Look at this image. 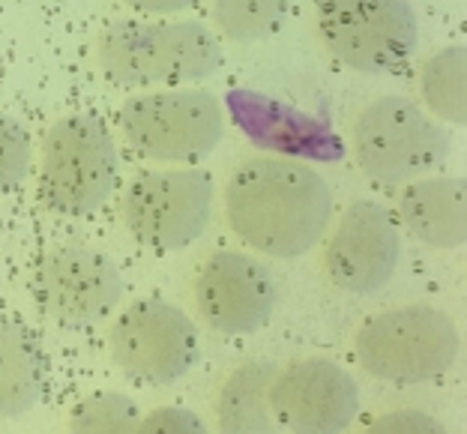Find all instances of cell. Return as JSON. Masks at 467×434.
I'll return each mask as SVG.
<instances>
[{
	"label": "cell",
	"mask_w": 467,
	"mask_h": 434,
	"mask_svg": "<svg viewBox=\"0 0 467 434\" xmlns=\"http://www.w3.org/2000/svg\"><path fill=\"white\" fill-rule=\"evenodd\" d=\"M225 216L249 249L279 261L300 258L330 228L333 189L300 159L254 156L228 177Z\"/></svg>",
	"instance_id": "1"
},
{
	"label": "cell",
	"mask_w": 467,
	"mask_h": 434,
	"mask_svg": "<svg viewBox=\"0 0 467 434\" xmlns=\"http://www.w3.org/2000/svg\"><path fill=\"white\" fill-rule=\"evenodd\" d=\"M97 67L120 88L204 81L222 67V46L201 21H111L97 36Z\"/></svg>",
	"instance_id": "2"
},
{
	"label": "cell",
	"mask_w": 467,
	"mask_h": 434,
	"mask_svg": "<svg viewBox=\"0 0 467 434\" xmlns=\"http://www.w3.org/2000/svg\"><path fill=\"white\" fill-rule=\"evenodd\" d=\"M354 354L363 372L384 384H429L459 359V326L438 305H396L359 326Z\"/></svg>",
	"instance_id": "3"
},
{
	"label": "cell",
	"mask_w": 467,
	"mask_h": 434,
	"mask_svg": "<svg viewBox=\"0 0 467 434\" xmlns=\"http://www.w3.org/2000/svg\"><path fill=\"white\" fill-rule=\"evenodd\" d=\"M117 189V147L97 114H67L48 126L39 156L42 201L60 216H90Z\"/></svg>",
	"instance_id": "4"
},
{
	"label": "cell",
	"mask_w": 467,
	"mask_h": 434,
	"mask_svg": "<svg viewBox=\"0 0 467 434\" xmlns=\"http://www.w3.org/2000/svg\"><path fill=\"white\" fill-rule=\"evenodd\" d=\"M120 132L150 162L198 165L225 135V111L210 90L174 88L132 97L120 108Z\"/></svg>",
	"instance_id": "5"
},
{
	"label": "cell",
	"mask_w": 467,
	"mask_h": 434,
	"mask_svg": "<svg viewBox=\"0 0 467 434\" xmlns=\"http://www.w3.org/2000/svg\"><path fill=\"white\" fill-rule=\"evenodd\" d=\"M354 156L366 177L384 186L410 183L450 153L447 129L408 97H380L357 114Z\"/></svg>",
	"instance_id": "6"
},
{
	"label": "cell",
	"mask_w": 467,
	"mask_h": 434,
	"mask_svg": "<svg viewBox=\"0 0 467 434\" xmlns=\"http://www.w3.org/2000/svg\"><path fill=\"white\" fill-rule=\"evenodd\" d=\"M315 25L342 67L389 76L420 46V21L408 0H315Z\"/></svg>",
	"instance_id": "7"
},
{
	"label": "cell",
	"mask_w": 467,
	"mask_h": 434,
	"mask_svg": "<svg viewBox=\"0 0 467 434\" xmlns=\"http://www.w3.org/2000/svg\"><path fill=\"white\" fill-rule=\"evenodd\" d=\"M109 351L120 375L138 384L168 387L195 368L201 338L195 321L180 305L147 296L114 317Z\"/></svg>",
	"instance_id": "8"
},
{
	"label": "cell",
	"mask_w": 467,
	"mask_h": 434,
	"mask_svg": "<svg viewBox=\"0 0 467 434\" xmlns=\"http://www.w3.org/2000/svg\"><path fill=\"white\" fill-rule=\"evenodd\" d=\"M130 234L156 252L192 246L213 219V183L201 168H165L138 174L120 198Z\"/></svg>",
	"instance_id": "9"
},
{
	"label": "cell",
	"mask_w": 467,
	"mask_h": 434,
	"mask_svg": "<svg viewBox=\"0 0 467 434\" xmlns=\"http://www.w3.org/2000/svg\"><path fill=\"white\" fill-rule=\"evenodd\" d=\"M399 261V225L378 201H354L345 207L324 246L327 276L338 291L354 296L384 291L396 276Z\"/></svg>",
	"instance_id": "10"
},
{
	"label": "cell",
	"mask_w": 467,
	"mask_h": 434,
	"mask_svg": "<svg viewBox=\"0 0 467 434\" xmlns=\"http://www.w3.org/2000/svg\"><path fill=\"white\" fill-rule=\"evenodd\" d=\"M275 426L306 434H336L359 414L357 380L327 356H306L275 368L270 380Z\"/></svg>",
	"instance_id": "11"
},
{
	"label": "cell",
	"mask_w": 467,
	"mask_h": 434,
	"mask_svg": "<svg viewBox=\"0 0 467 434\" xmlns=\"http://www.w3.org/2000/svg\"><path fill=\"white\" fill-rule=\"evenodd\" d=\"M126 282L111 258L88 246L48 252L36 270V294L51 321L88 326L111 315L123 300Z\"/></svg>",
	"instance_id": "12"
},
{
	"label": "cell",
	"mask_w": 467,
	"mask_h": 434,
	"mask_svg": "<svg viewBox=\"0 0 467 434\" xmlns=\"http://www.w3.org/2000/svg\"><path fill=\"white\" fill-rule=\"evenodd\" d=\"M195 309L213 333L252 336L270 324L275 282L243 252H213L195 276Z\"/></svg>",
	"instance_id": "13"
},
{
	"label": "cell",
	"mask_w": 467,
	"mask_h": 434,
	"mask_svg": "<svg viewBox=\"0 0 467 434\" xmlns=\"http://www.w3.org/2000/svg\"><path fill=\"white\" fill-rule=\"evenodd\" d=\"M467 183L464 177L410 180L399 195L405 231L429 249H459L467 240Z\"/></svg>",
	"instance_id": "14"
},
{
	"label": "cell",
	"mask_w": 467,
	"mask_h": 434,
	"mask_svg": "<svg viewBox=\"0 0 467 434\" xmlns=\"http://www.w3.org/2000/svg\"><path fill=\"white\" fill-rule=\"evenodd\" d=\"M46 389V356L25 326L0 317V419L30 414Z\"/></svg>",
	"instance_id": "15"
},
{
	"label": "cell",
	"mask_w": 467,
	"mask_h": 434,
	"mask_svg": "<svg viewBox=\"0 0 467 434\" xmlns=\"http://www.w3.org/2000/svg\"><path fill=\"white\" fill-rule=\"evenodd\" d=\"M270 359H249L225 377L216 393V426L219 431H270L275 426L270 410V380L275 375Z\"/></svg>",
	"instance_id": "16"
},
{
	"label": "cell",
	"mask_w": 467,
	"mask_h": 434,
	"mask_svg": "<svg viewBox=\"0 0 467 434\" xmlns=\"http://www.w3.org/2000/svg\"><path fill=\"white\" fill-rule=\"evenodd\" d=\"M420 93L431 118L464 126L467 120V48L447 46L426 57L420 69Z\"/></svg>",
	"instance_id": "17"
},
{
	"label": "cell",
	"mask_w": 467,
	"mask_h": 434,
	"mask_svg": "<svg viewBox=\"0 0 467 434\" xmlns=\"http://www.w3.org/2000/svg\"><path fill=\"white\" fill-rule=\"evenodd\" d=\"M288 18V0H216L213 25L231 42L270 39Z\"/></svg>",
	"instance_id": "18"
},
{
	"label": "cell",
	"mask_w": 467,
	"mask_h": 434,
	"mask_svg": "<svg viewBox=\"0 0 467 434\" xmlns=\"http://www.w3.org/2000/svg\"><path fill=\"white\" fill-rule=\"evenodd\" d=\"M141 410L123 393H93L69 410V431H138Z\"/></svg>",
	"instance_id": "19"
},
{
	"label": "cell",
	"mask_w": 467,
	"mask_h": 434,
	"mask_svg": "<svg viewBox=\"0 0 467 434\" xmlns=\"http://www.w3.org/2000/svg\"><path fill=\"white\" fill-rule=\"evenodd\" d=\"M34 144L27 129L9 114H0V195L16 192L30 174Z\"/></svg>",
	"instance_id": "20"
},
{
	"label": "cell",
	"mask_w": 467,
	"mask_h": 434,
	"mask_svg": "<svg viewBox=\"0 0 467 434\" xmlns=\"http://www.w3.org/2000/svg\"><path fill=\"white\" fill-rule=\"evenodd\" d=\"M138 431H207L204 419L198 414H192L189 408H174V405H165V408H156L153 414L141 417L138 422Z\"/></svg>",
	"instance_id": "21"
},
{
	"label": "cell",
	"mask_w": 467,
	"mask_h": 434,
	"mask_svg": "<svg viewBox=\"0 0 467 434\" xmlns=\"http://www.w3.org/2000/svg\"><path fill=\"white\" fill-rule=\"evenodd\" d=\"M368 431H443V426L422 410H392L371 419Z\"/></svg>",
	"instance_id": "22"
},
{
	"label": "cell",
	"mask_w": 467,
	"mask_h": 434,
	"mask_svg": "<svg viewBox=\"0 0 467 434\" xmlns=\"http://www.w3.org/2000/svg\"><path fill=\"white\" fill-rule=\"evenodd\" d=\"M126 4L147 16H174L183 13V9H192L198 0H126Z\"/></svg>",
	"instance_id": "23"
}]
</instances>
